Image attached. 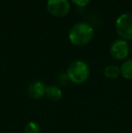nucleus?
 <instances>
[{
	"label": "nucleus",
	"instance_id": "nucleus-1",
	"mask_svg": "<svg viewBox=\"0 0 132 133\" xmlns=\"http://www.w3.org/2000/svg\"><path fill=\"white\" fill-rule=\"evenodd\" d=\"M94 35V30L88 23H77L70 29L69 40L72 44L77 46H82L89 44L92 40Z\"/></svg>",
	"mask_w": 132,
	"mask_h": 133
},
{
	"label": "nucleus",
	"instance_id": "nucleus-2",
	"mask_svg": "<svg viewBox=\"0 0 132 133\" xmlns=\"http://www.w3.org/2000/svg\"><path fill=\"white\" fill-rule=\"evenodd\" d=\"M91 74L90 67L85 62L76 60L69 64L67 68V77L75 84H82L89 79Z\"/></svg>",
	"mask_w": 132,
	"mask_h": 133
},
{
	"label": "nucleus",
	"instance_id": "nucleus-3",
	"mask_svg": "<svg viewBox=\"0 0 132 133\" xmlns=\"http://www.w3.org/2000/svg\"><path fill=\"white\" fill-rule=\"evenodd\" d=\"M116 32L123 40H132V13H124L119 16L116 21Z\"/></svg>",
	"mask_w": 132,
	"mask_h": 133
},
{
	"label": "nucleus",
	"instance_id": "nucleus-4",
	"mask_svg": "<svg viewBox=\"0 0 132 133\" xmlns=\"http://www.w3.org/2000/svg\"><path fill=\"white\" fill-rule=\"evenodd\" d=\"M46 8L52 16L62 17L70 12L71 5L68 0H48Z\"/></svg>",
	"mask_w": 132,
	"mask_h": 133
},
{
	"label": "nucleus",
	"instance_id": "nucleus-5",
	"mask_svg": "<svg viewBox=\"0 0 132 133\" xmlns=\"http://www.w3.org/2000/svg\"><path fill=\"white\" fill-rule=\"evenodd\" d=\"M109 53L116 60H123L128 57L129 54V44L126 40L119 39L115 40L109 47Z\"/></svg>",
	"mask_w": 132,
	"mask_h": 133
},
{
	"label": "nucleus",
	"instance_id": "nucleus-6",
	"mask_svg": "<svg viewBox=\"0 0 132 133\" xmlns=\"http://www.w3.org/2000/svg\"><path fill=\"white\" fill-rule=\"evenodd\" d=\"M46 86L42 81H33L28 86V94L35 100H40L45 96Z\"/></svg>",
	"mask_w": 132,
	"mask_h": 133
},
{
	"label": "nucleus",
	"instance_id": "nucleus-7",
	"mask_svg": "<svg viewBox=\"0 0 132 133\" xmlns=\"http://www.w3.org/2000/svg\"><path fill=\"white\" fill-rule=\"evenodd\" d=\"M45 97L52 102H58L62 97V91L59 87L55 85L46 86Z\"/></svg>",
	"mask_w": 132,
	"mask_h": 133
},
{
	"label": "nucleus",
	"instance_id": "nucleus-8",
	"mask_svg": "<svg viewBox=\"0 0 132 133\" xmlns=\"http://www.w3.org/2000/svg\"><path fill=\"white\" fill-rule=\"evenodd\" d=\"M104 75L109 79H116L120 75V67L114 64L108 65L104 69Z\"/></svg>",
	"mask_w": 132,
	"mask_h": 133
},
{
	"label": "nucleus",
	"instance_id": "nucleus-9",
	"mask_svg": "<svg viewBox=\"0 0 132 133\" xmlns=\"http://www.w3.org/2000/svg\"><path fill=\"white\" fill-rule=\"evenodd\" d=\"M120 74L126 80H132V59L122 63L120 66Z\"/></svg>",
	"mask_w": 132,
	"mask_h": 133
},
{
	"label": "nucleus",
	"instance_id": "nucleus-10",
	"mask_svg": "<svg viewBox=\"0 0 132 133\" xmlns=\"http://www.w3.org/2000/svg\"><path fill=\"white\" fill-rule=\"evenodd\" d=\"M25 133H41V128L35 121H29L25 126Z\"/></svg>",
	"mask_w": 132,
	"mask_h": 133
},
{
	"label": "nucleus",
	"instance_id": "nucleus-11",
	"mask_svg": "<svg viewBox=\"0 0 132 133\" xmlns=\"http://www.w3.org/2000/svg\"><path fill=\"white\" fill-rule=\"evenodd\" d=\"M91 0H72V2L75 5L77 6H80V7H82V6H85L86 5H88L90 3Z\"/></svg>",
	"mask_w": 132,
	"mask_h": 133
},
{
	"label": "nucleus",
	"instance_id": "nucleus-12",
	"mask_svg": "<svg viewBox=\"0 0 132 133\" xmlns=\"http://www.w3.org/2000/svg\"><path fill=\"white\" fill-rule=\"evenodd\" d=\"M131 53H132V46H131Z\"/></svg>",
	"mask_w": 132,
	"mask_h": 133
}]
</instances>
